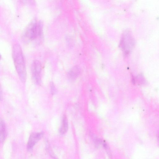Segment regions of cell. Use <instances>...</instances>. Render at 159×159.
Instances as JSON below:
<instances>
[{
	"instance_id": "obj_3",
	"label": "cell",
	"mask_w": 159,
	"mask_h": 159,
	"mask_svg": "<svg viewBox=\"0 0 159 159\" xmlns=\"http://www.w3.org/2000/svg\"><path fill=\"white\" fill-rule=\"evenodd\" d=\"M42 65L39 61H34L32 65V72L33 80L37 84H39L41 82Z\"/></svg>"
},
{
	"instance_id": "obj_9",
	"label": "cell",
	"mask_w": 159,
	"mask_h": 159,
	"mask_svg": "<svg viewBox=\"0 0 159 159\" xmlns=\"http://www.w3.org/2000/svg\"><path fill=\"white\" fill-rule=\"evenodd\" d=\"M51 93L52 94H54L56 92L55 87L53 82H51Z\"/></svg>"
},
{
	"instance_id": "obj_10",
	"label": "cell",
	"mask_w": 159,
	"mask_h": 159,
	"mask_svg": "<svg viewBox=\"0 0 159 159\" xmlns=\"http://www.w3.org/2000/svg\"><path fill=\"white\" fill-rule=\"evenodd\" d=\"M3 98L2 91L1 85H0V101L2 100Z\"/></svg>"
},
{
	"instance_id": "obj_2",
	"label": "cell",
	"mask_w": 159,
	"mask_h": 159,
	"mask_svg": "<svg viewBox=\"0 0 159 159\" xmlns=\"http://www.w3.org/2000/svg\"><path fill=\"white\" fill-rule=\"evenodd\" d=\"M42 27L40 23H32L27 27L24 34V42H27L37 39L41 35Z\"/></svg>"
},
{
	"instance_id": "obj_4",
	"label": "cell",
	"mask_w": 159,
	"mask_h": 159,
	"mask_svg": "<svg viewBox=\"0 0 159 159\" xmlns=\"http://www.w3.org/2000/svg\"><path fill=\"white\" fill-rule=\"evenodd\" d=\"M121 42L122 48L125 51L126 53H128L134 44L133 39L129 32H127L124 34Z\"/></svg>"
},
{
	"instance_id": "obj_8",
	"label": "cell",
	"mask_w": 159,
	"mask_h": 159,
	"mask_svg": "<svg viewBox=\"0 0 159 159\" xmlns=\"http://www.w3.org/2000/svg\"><path fill=\"white\" fill-rule=\"evenodd\" d=\"M68 123L67 118L65 116L63 117L62 125L60 129V132L62 134H65L68 131Z\"/></svg>"
},
{
	"instance_id": "obj_1",
	"label": "cell",
	"mask_w": 159,
	"mask_h": 159,
	"mask_svg": "<svg viewBox=\"0 0 159 159\" xmlns=\"http://www.w3.org/2000/svg\"><path fill=\"white\" fill-rule=\"evenodd\" d=\"M13 57L16 70L21 81L26 82L27 72L22 49L19 44H15L13 48Z\"/></svg>"
},
{
	"instance_id": "obj_5",
	"label": "cell",
	"mask_w": 159,
	"mask_h": 159,
	"mask_svg": "<svg viewBox=\"0 0 159 159\" xmlns=\"http://www.w3.org/2000/svg\"><path fill=\"white\" fill-rule=\"evenodd\" d=\"M44 133L43 132L33 133L29 138L27 143V149L29 150L32 149L36 144L43 136Z\"/></svg>"
},
{
	"instance_id": "obj_7",
	"label": "cell",
	"mask_w": 159,
	"mask_h": 159,
	"mask_svg": "<svg viewBox=\"0 0 159 159\" xmlns=\"http://www.w3.org/2000/svg\"><path fill=\"white\" fill-rule=\"evenodd\" d=\"M6 135V126L3 120L0 118V142H3L4 141Z\"/></svg>"
},
{
	"instance_id": "obj_6",
	"label": "cell",
	"mask_w": 159,
	"mask_h": 159,
	"mask_svg": "<svg viewBox=\"0 0 159 159\" xmlns=\"http://www.w3.org/2000/svg\"><path fill=\"white\" fill-rule=\"evenodd\" d=\"M81 69L78 66L72 68L68 73V77L69 80L74 81L76 80L81 73Z\"/></svg>"
},
{
	"instance_id": "obj_11",
	"label": "cell",
	"mask_w": 159,
	"mask_h": 159,
	"mask_svg": "<svg viewBox=\"0 0 159 159\" xmlns=\"http://www.w3.org/2000/svg\"><path fill=\"white\" fill-rule=\"evenodd\" d=\"M1 54H0V60H1Z\"/></svg>"
}]
</instances>
